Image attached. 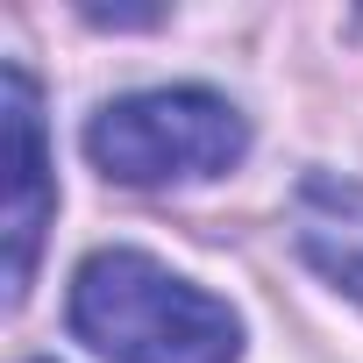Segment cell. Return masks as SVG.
Here are the masks:
<instances>
[{"label": "cell", "instance_id": "cell-1", "mask_svg": "<svg viewBox=\"0 0 363 363\" xmlns=\"http://www.w3.org/2000/svg\"><path fill=\"white\" fill-rule=\"evenodd\" d=\"M72 328L107 363H235L242 320L143 250H93L72 278Z\"/></svg>", "mask_w": 363, "mask_h": 363}, {"label": "cell", "instance_id": "cell-2", "mask_svg": "<svg viewBox=\"0 0 363 363\" xmlns=\"http://www.w3.org/2000/svg\"><path fill=\"white\" fill-rule=\"evenodd\" d=\"M250 150V121L207 86H150L121 93L86 121V157L114 186H193L235 171Z\"/></svg>", "mask_w": 363, "mask_h": 363}, {"label": "cell", "instance_id": "cell-3", "mask_svg": "<svg viewBox=\"0 0 363 363\" xmlns=\"http://www.w3.org/2000/svg\"><path fill=\"white\" fill-rule=\"evenodd\" d=\"M0 128H8V214H0V228H8V306H15L36 278V250H43V228L57 214L43 100H36V79L22 65L0 72Z\"/></svg>", "mask_w": 363, "mask_h": 363}, {"label": "cell", "instance_id": "cell-4", "mask_svg": "<svg viewBox=\"0 0 363 363\" xmlns=\"http://www.w3.org/2000/svg\"><path fill=\"white\" fill-rule=\"evenodd\" d=\"M292 250L363 306V178L342 171H306L292 186Z\"/></svg>", "mask_w": 363, "mask_h": 363}]
</instances>
